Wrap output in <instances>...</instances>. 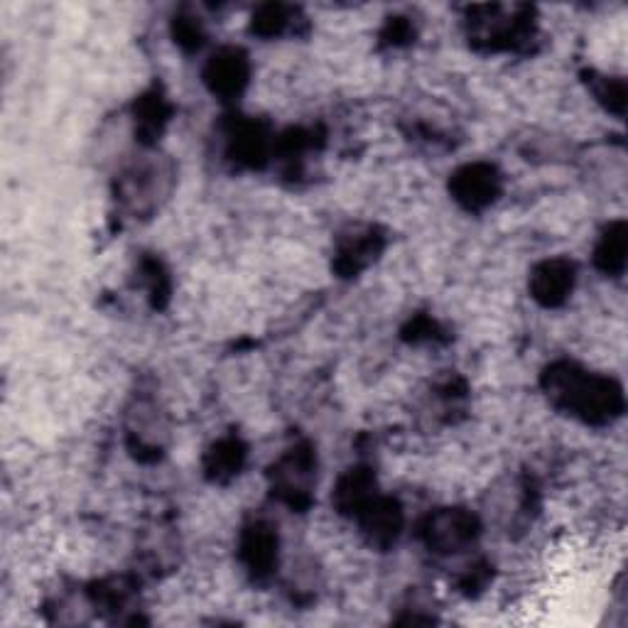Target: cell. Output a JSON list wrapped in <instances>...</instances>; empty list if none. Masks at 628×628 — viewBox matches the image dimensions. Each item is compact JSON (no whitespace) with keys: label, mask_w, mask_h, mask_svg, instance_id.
I'll use <instances>...</instances> for the list:
<instances>
[{"label":"cell","mask_w":628,"mask_h":628,"mask_svg":"<svg viewBox=\"0 0 628 628\" xmlns=\"http://www.w3.org/2000/svg\"><path fill=\"white\" fill-rule=\"evenodd\" d=\"M474 530H471V518L462 516V513H449V516H437L430 525V543L435 540L445 552H452V548H462L469 543Z\"/></svg>","instance_id":"cell-1"}]
</instances>
